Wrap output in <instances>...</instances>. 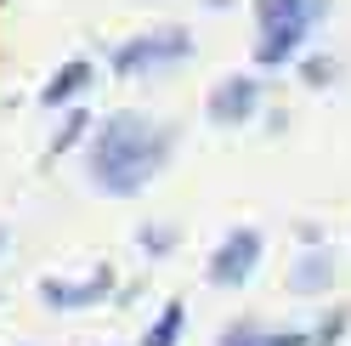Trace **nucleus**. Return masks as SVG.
<instances>
[{
  "label": "nucleus",
  "mask_w": 351,
  "mask_h": 346,
  "mask_svg": "<svg viewBox=\"0 0 351 346\" xmlns=\"http://www.w3.org/2000/svg\"><path fill=\"white\" fill-rule=\"evenodd\" d=\"M193 51V34L182 29H159V34H136L114 51V69L119 74H142V69H159V62H182Z\"/></svg>",
  "instance_id": "f03ea898"
},
{
  "label": "nucleus",
  "mask_w": 351,
  "mask_h": 346,
  "mask_svg": "<svg viewBox=\"0 0 351 346\" xmlns=\"http://www.w3.org/2000/svg\"><path fill=\"white\" fill-rule=\"evenodd\" d=\"M261 108V80L255 74H227L210 91V125H244Z\"/></svg>",
  "instance_id": "20e7f679"
},
{
  "label": "nucleus",
  "mask_w": 351,
  "mask_h": 346,
  "mask_svg": "<svg viewBox=\"0 0 351 346\" xmlns=\"http://www.w3.org/2000/svg\"><path fill=\"white\" fill-rule=\"evenodd\" d=\"M215 346H261V330H255V323H227Z\"/></svg>",
  "instance_id": "ddd939ff"
},
{
  "label": "nucleus",
  "mask_w": 351,
  "mask_h": 346,
  "mask_svg": "<svg viewBox=\"0 0 351 346\" xmlns=\"http://www.w3.org/2000/svg\"><path fill=\"white\" fill-rule=\"evenodd\" d=\"M255 23L283 29V23H317V17H312V0H255Z\"/></svg>",
  "instance_id": "1a4fd4ad"
},
{
  "label": "nucleus",
  "mask_w": 351,
  "mask_h": 346,
  "mask_svg": "<svg viewBox=\"0 0 351 346\" xmlns=\"http://www.w3.org/2000/svg\"><path fill=\"white\" fill-rule=\"evenodd\" d=\"M346 323H351V312H346V307H335V312H328V318L317 323V335H312V346H335V341L346 335Z\"/></svg>",
  "instance_id": "f8f14e48"
},
{
  "label": "nucleus",
  "mask_w": 351,
  "mask_h": 346,
  "mask_svg": "<svg viewBox=\"0 0 351 346\" xmlns=\"http://www.w3.org/2000/svg\"><path fill=\"white\" fill-rule=\"evenodd\" d=\"M182 301H170V307L159 312V318H153L147 323V335H142V346H176V341H182Z\"/></svg>",
  "instance_id": "9d476101"
},
{
  "label": "nucleus",
  "mask_w": 351,
  "mask_h": 346,
  "mask_svg": "<svg viewBox=\"0 0 351 346\" xmlns=\"http://www.w3.org/2000/svg\"><path fill=\"white\" fill-rule=\"evenodd\" d=\"M306 29H312V23H283V29H261V40H255V62H261V69H278V62L300 57V40H306Z\"/></svg>",
  "instance_id": "423d86ee"
},
{
  "label": "nucleus",
  "mask_w": 351,
  "mask_h": 346,
  "mask_svg": "<svg viewBox=\"0 0 351 346\" xmlns=\"http://www.w3.org/2000/svg\"><path fill=\"white\" fill-rule=\"evenodd\" d=\"M328 12V0H312V17H323Z\"/></svg>",
  "instance_id": "f3484780"
},
{
  "label": "nucleus",
  "mask_w": 351,
  "mask_h": 346,
  "mask_svg": "<svg viewBox=\"0 0 351 346\" xmlns=\"http://www.w3.org/2000/svg\"><path fill=\"white\" fill-rule=\"evenodd\" d=\"M255 262H261V233L255 227H232L227 239L215 244V255H210V284H221V290L250 284Z\"/></svg>",
  "instance_id": "7ed1b4c3"
},
{
  "label": "nucleus",
  "mask_w": 351,
  "mask_h": 346,
  "mask_svg": "<svg viewBox=\"0 0 351 346\" xmlns=\"http://www.w3.org/2000/svg\"><path fill=\"white\" fill-rule=\"evenodd\" d=\"M261 346H312L306 330H283V335H261Z\"/></svg>",
  "instance_id": "dca6fc26"
},
{
  "label": "nucleus",
  "mask_w": 351,
  "mask_h": 346,
  "mask_svg": "<svg viewBox=\"0 0 351 346\" xmlns=\"http://www.w3.org/2000/svg\"><path fill=\"white\" fill-rule=\"evenodd\" d=\"M85 85H91V62L85 57H74V62H62V69L46 80V91H40V102L46 108H57V102H69V97H80Z\"/></svg>",
  "instance_id": "6e6552de"
},
{
  "label": "nucleus",
  "mask_w": 351,
  "mask_h": 346,
  "mask_svg": "<svg viewBox=\"0 0 351 346\" xmlns=\"http://www.w3.org/2000/svg\"><path fill=\"white\" fill-rule=\"evenodd\" d=\"M114 290V273L97 267L91 278H80V284H69V278H40V301H46L51 312H74V307H97V301Z\"/></svg>",
  "instance_id": "39448f33"
},
{
  "label": "nucleus",
  "mask_w": 351,
  "mask_h": 346,
  "mask_svg": "<svg viewBox=\"0 0 351 346\" xmlns=\"http://www.w3.org/2000/svg\"><path fill=\"white\" fill-rule=\"evenodd\" d=\"M210 6H227V0H210Z\"/></svg>",
  "instance_id": "6ab92c4d"
},
{
  "label": "nucleus",
  "mask_w": 351,
  "mask_h": 346,
  "mask_svg": "<svg viewBox=\"0 0 351 346\" xmlns=\"http://www.w3.org/2000/svg\"><path fill=\"white\" fill-rule=\"evenodd\" d=\"M170 148H176L170 125H153L147 114H108L91 142V182L114 199H130L165 170Z\"/></svg>",
  "instance_id": "f257e3e1"
},
{
  "label": "nucleus",
  "mask_w": 351,
  "mask_h": 346,
  "mask_svg": "<svg viewBox=\"0 0 351 346\" xmlns=\"http://www.w3.org/2000/svg\"><path fill=\"white\" fill-rule=\"evenodd\" d=\"M335 284V262H328V250H306L300 262L289 267V290L295 295H323Z\"/></svg>",
  "instance_id": "0eeeda50"
},
{
  "label": "nucleus",
  "mask_w": 351,
  "mask_h": 346,
  "mask_svg": "<svg viewBox=\"0 0 351 346\" xmlns=\"http://www.w3.org/2000/svg\"><path fill=\"white\" fill-rule=\"evenodd\" d=\"M0 250H6V227H0Z\"/></svg>",
  "instance_id": "a211bd4d"
},
{
  "label": "nucleus",
  "mask_w": 351,
  "mask_h": 346,
  "mask_svg": "<svg viewBox=\"0 0 351 346\" xmlns=\"http://www.w3.org/2000/svg\"><path fill=\"white\" fill-rule=\"evenodd\" d=\"M170 244H176V233H170V227H142V250H147V255H165Z\"/></svg>",
  "instance_id": "2eb2a0df"
},
{
  "label": "nucleus",
  "mask_w": 351,
  "mask_h": 346,
  "mask_svg": "<svg viewBox=\"0 0 351 346\" xmlns=\"http://www.w3.org/2000/svg\"><path fill=\"white\" fill-rule=\"evenodd\" d=\"M300 74H306V85H328V80H335V62H328V57H306Z\"/></svg>",
  "instance_id": "4468645a"
},
{
  "label": "nucleus",
  "mask_w": 351,
  "mask_h": 346,
  "mask_svg": "<svg viewBox=\"0 0 351 346\" xmlns=\"http://www.w3.org/2000/svg\"><path fill=\"white\" fill-rule=\"evenodd\" d=\"M85 131H91V114H85V108H74V114L62 119V131L51 137V154H69V148H74V142H80Z\"/></svg>",
  "instance_id": "9b49d317"
}]
</instances>
